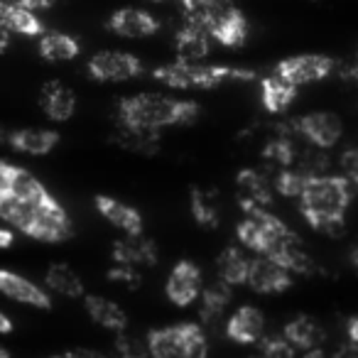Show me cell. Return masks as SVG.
I'll use <instances>...</instances> for the list:
<instances>
[{"mask_svg":"<svg viewBox=\"0 0 358 358\" xmlns=\"http://www.w3.org/2000/svg\"><path fill=\"white\" fill-rule=\"evenodd\" d=\"M150 358H209L204 329L196 322H179L148 331Z\"/></svg>","mask_w":358,"mask_h":358,"instance_id":"4","label":"cell"},{"mask_svg":"<svg viewBox=\"0 0 358 358\" xmlns=\"http://www.w3.org/2000/svg\"><path fill=\"white\" fill-rule=\"evenodd\" d=\"M45 285H47V289L62 294V297H71V299L86 297L81 278L74 273V268L66 263H52L45 273Z\"/></svg>","mask_w":358,"mask_h":358,"instance_id":"31","label":"cell"},{"mask_svg":"<svg viewBox=\"0 0 358 358\" xmlns=\"http://www.w3.org/2000/svg\"><path fill=\"white\" fill-rule=\"evenodd\" d=\"M159 84L169 89H214L231 79H255L253 71L236 69V66H214V64H185V62H172L162 64L152 71Z\"/></svg>","mask_w":358,"mask_h":358,"instance_id":"5","label":"cell"},{"mask_svg":"<svg viewBox=\"0 0 358 358\" xmlns=\"http://www.w3.org/2000/svg\"><path fill=\"white\" fill-rule=\"evenodd\" d=\"M192 216L204 229H216L221 221V194L211 187H192Z\"/></svg>","mask_w":358,"mask_h":358,"instance_id":"28","label":"cell"},{"mask_svg":"<svg viewBox=\"0 0 358 358\" xmlns=\"http://www.w3.org/2000/svg\"><path fill=\"white\" fill-rule=\"evenodd\" d=\"M108 280L115 285H125V287L135 289L140 287V273L138 268H130V265H118L115 263L113 268L108 270Z\"/></svg>","mask_w":358,"mask_h":358,"instance_id":"38","label":"cell"},{"mask_svg":"<svg viewBox=\"0 0 358 358\" xmlns=\"http://www.w3.org/2000/svg\"><path fill=\"white\" fill-rule=\"evenodd\" d=\"M71 234H74V226H71L69 216H66V211L62 209V204L55 196L47 199L45 204H40L35 221H32L30 231H27L30 238L42 241V243H62V241L71 238Z\"/></svg>","mask_w":358,"mask_h":358,"instance_id":"8","label":"cell"},{"mask_svg":"<svg viewBox=\"0 0 358 358\" xmlns=\"http://www.w3.org/2000/svg\"><path fill=\"white\" fill-rule=\"evenodd\" d=\"M96 209L103 216L108 224H113L115 229H120L125 236H140L143 234V216L138 214V209L123 204V201L113 199V196H96Z\"/></svg>","mask_w":358,"mask_h":358,"instance_id":"21","label":"cell"},{"mask_svg":"<svg viewBox=\"0 0 358 358\" xmlns=\"http://www.w3.org/2000/svg\"><path fill=\"white\" fill-rule=\"evenodd\" d=\"M0 27L8 32L25 37H42L45 35V25L32 10L25 8H13V6H0Z\"/></svg>","mask_w":358,"mask_h":358,"instance_id":"30","label":"cell"},{"mask_svg":"<svg viewBox=\"0 0 358 358\" xmlns=\"http://www.w3.org/2000/svg\"><path fill=\"white\" fill-rule=\"evenodd\" d=\"M346 76H348V79H356L358 81V47H356V52H353V62L348 64Z\"/></svg>","mask_w":358,"mask_h":358,"instance_id":"44","label":"cell"},{"mask_svg":"<svg viewBox=\"0 0 358 358\" xmlns=\"http://www.w3.org/2000/svg\"><path fill=\"white\" fill-rule=\"evenodd\" d=\"M294 99H297V86L285 81L282 76L273 74L260 79V101H263V108L268 113H285Z\"/></svg>","mask_w":358,"mask_h":358,"instance_id":"26","label":"cell"},{"mask_svg":"<svg viewBox=\"0 0 358 358\" xmlns=\"http://www.w3.org/2000/svg\"><path fill=\"white\" fill-rule=\"evenodd\" d=\"M6 143L13 150L25 155H47L59 145V133L47 128H22L6 135Z\"/></svg>","mask_w":358,"mask_h":358,"instance_id":"24","label":"cell"},{"mask_svg":"<svg viewBox=\"0 0 358 358\" xmlns=\"http://www.w3.org/2000/svg\"><path fill=\"white\" fill-rule=\"evenodd\" d=\"M250 263L253 260L243 253L241 248L231 245L216 260V273H219V280H224L226 285L236 287V285H248V275H250Z\"/></svg>","mask_w":358,"mask_h":358,"instance_id":"29","label":"cell"},{"mask_svg":"<svg viewBox=\"0 0 358 358\" xmlns=\"http://www.w3.org/2000/svg\"><path fill=\"white\" fill-rule=\"evenodd\" d=\"M164 292H167V299L177 307H189L192 302L201 299V270L199 265H194L192 260H179L172 268L167 278V285H164Z\"/></svg>","mask_w":358,"mask_h":358,"instance_id":"11","label":"cell"},{"mask_svg":"<svg viewBox=\"0 0 358 358\" xmlns=\"http://www.w3.org/2000/svg\"><path fill=\"white\" fill-rule=\"evenodd\" d=\"M248 287L260 294H280L292 287V273L278 260L268 258V255H258L250 263Z\"/></svg>","mask_w":358,"mask_h":358,"instance_id":"13","label":"cell"},{"mask_svg":"<svg viewBox=\"0 0 358 358\" xmlns=\"http://www.w3.org/2000/svg\"><path fill=\"white\" fill-rule=\"evenodd\" d=\"M346 334H348V341L358 343V317H351V319H348Z\"/></svg>","mask_w":358,"mask_h":358,"instance_id":"42","label":"cell"},{"mask_svg":"<svg viewBox=\"0 0 358 358\" xmlns=\"http://www.w3.org/2000/svg\"><path fill=\"white\" fill-rule=\"evenodd\" d=\"M74 356H76V358H108V356H106V353H101V351H91V348H76Z\"/></svg>","mask_w":358,"mask_h":358,"instance_id":"43","label":"cell"},{"mask_svg":"<svg viewBox=\"0 0 358 358\" xmlns=\"http://www.w3.org/2000/svg\"><path fill=\"white\" fill-rule=\"evenodd\" d=\"M81 52V45L66 32H45L40 37V55L47 62H69L76 59Z\"/></svg>","mask_w":358,"mask_h":358,"instance_id":"34","label":"cell"},{"mask_svg":"<svg viewBox=\"0 0 358 358\" xmlns=\"http://www.w3.org/2000/svg\"><path fill=\"white\" fill-rule=\"evenodd\" d=\"M351 204V182L341 174L312 177L299 196V211L314 231L338 238L346 231V214Z\"/></svg>","mask_w":358,"mask_h":358,"instance_id":"1","label":"cell"},{"mask_svg":"<svg viewBox=\"0 0 358 358\" xmlns=\"http://www.w3.org/2000/svg\"><path fill=\"white\" fill-rule=\"evenodd\" d=\"M13 331V322H10V317L8 314H0V334H10Z\"/></svg>","mask_w":358,"mask_h":358,"instance_id":"46","label":"cell"},{"mask_svg":"<svg viewBox=\"0 0 358 358\" xmlns=\"http://www.w3.org/2000/svg\"><path fill=\"white\" fill-rule=\"evenodd\" d=\"M334 358H358V343H353V341L341 343V346L336 348V353H334Z\"/></svg>","mask_w":358,"mask_h":358,"instance_id":"41","label":"cell"},{"mask_svg":"<svg viewBox=\"0 0 358 358\" xmlns=\"http://www.w3.org/2000/svg\"><path fill=\"white\" fill-rule=\"evenodd\" d=\"M185 8V20L194 22L211 40L224 47H241L248 37V20L236 8L234 0H179Z\"/></svg>","mask_w":358,"mask_h":358,"instance_id":"3","label":"cell"},{"mask_svg":"<svg viewBox=\"0 0 358 358\" xmlns=\"http://www.w3.org/2000/svg\"><path fill=\"white\" fill-rule=\"evenodd\" d=\"M258 353L263 358H294L297 348L280 334V336H263V341L258 343Z\"/></svg>","mask_w":358,"mask_h":358,"instance_id":"37","label":"cell"},{"mask_svg":"<svg viewBox=\"0 0 358 358\" xmlns=\"http://www.w3.org/2000/svg\"><path fill=\"white\" fill-rule=\"evenodd\" d=\"M334 59L327 55H297V57H287L275 66V74L282 76L285 81L299 86L304 84H314V81L327 79L334 71Z\"/></svg>","mask_w":358,"mask_h":358,"instance_id":"9","label":"cell"},{"mask_svg":"<svg viewBox=\"0 0 358 358\" xmlns=\"http://www.w3.org/2000/svg\"><path fill=\"white\" fill-rule=\"evenodd\" d=\"M108 30L115 32L118 37H128V40H140V37H150L159 30V22L148 10H138V8H123L115 10L108 17Z\"/></svg>","mask_w":358,"mask_h":358,"instance_id":"17","label":"cell"},{"mask_svg":"<svg viewBox=\"0 0 358 358\" xmlns=\"http://www.w3.org/2000/svg\"><path fill=\"white\" fill-rule=\"evenodd\" d=\"M231 304V285L224 280H216L209 287H204L199 299V319L204 324H214L224 317L226 307Z\"/></svg>","mask_w":358,"mask_h":358,"instance_id":"32","label":"cell"},{"mask_svg":"<svg viewBox=\"0 0 358 358\" xmlns=\"http://www.w3.org/2000/svg\"><path fill=\"white\" fill-rule=\"evenodd\" d=\"M40 106L47 113V118L57 120V123H64L74 115L76 110V96L69 86H64L62 81H47L40 91Z\"/></svg>","mask_w":358,"mask_h":358,"instance_id":"22","label":"cell"},{"mask_svg":"<svg viewBox=\"0 0 358 358\" xmlns=\"http://www.w3.org/2000/svg\"><path fill=\"white\" fill-rule=\"evenodd\" d=\"M37 209H40V204H30V201L15 199L10 194H0V219L10 224L13 229L22 231L25 236L30 231L32 221H35Z\"/></svg>","mask_w":358,"mask_h":358,"instance_id":"33","label":"cell"},{"mask_svg":"<svg viewBox=\"0 0 358 358\" xmlns=\"http://www.w3.org/2000/svg\"><path fill=\"white\" fill-rule=\"evenodd\" d=\"M226 336L236 343H260L265 336V317L258 307H238L226 324Z\"/></svg>","mask_w":358,"mask_h":358,"instance_id":"18","label":"cell"},{"mask_svg":"<svg viewBox=\"0 0 358 358\" xmlns=\"http://www.w3.org/2000/svg\"><path fill=\"white\" fill-rule=\"evenodd\" d=\"M52 358H76V356H74V351H66V353H62V356H52Z\"/></svg>","mask_w":358,"mask_h":358,"instance_id":"48","label":"cell"},{"mask_svg":"<svg viewBox=\"0 0 358 358\" xmlns=\"http://www.w3.org/2000/svg\"><path fill=\"white\" fill-rule=\"evenodd\" d=\"M199 106L194 101H177L162 94H138L118 101V120L133 128L159 130L169 125L194 123Z\"/></svg>","mask_w":358,"mask_h":358,"instance_id":"2","label":"cell"},{"mask_svg":"<svg viewBox=\"0 0 358 358\" xmlns=\"http://www.w3.org/2000/svg\"><path fill=\"white\" fill-rule=\"evenodd\" d=\"M174 47H177V62L201 64V59L209 57V52H211V35L201 30V27H196L194 22L185 20L182 30L174 37Z\"/></svg>","mask_w":358,"mask_h":358,"instance_id":"20","label":"cell"},{"mask_svg":"<svg viewBox=\"0 0 358 358\" xmlns=\"http://www.w3.org/2000/svg\"><path fill=\"white\" fill-rule=\"evenodd\" d=\"M309 179L312 177L304 174L302 169H297V167L282 169V172H278V177H275V189L282 196H294V199H299L304 187L309 185Z\"/></svg>","mask_w":358,"mask_h":358,"instance_id":"35","label":"cell"},{"mask_svg":"<svg viewBox=\"0 0 358 358\" xmlns=\"http://www.w3.org/2000/svg\"><path fill=\"white\" fill-rule=\"evenodd\" d=\"M0 358H10V351H8V348H6V346L0 348Z\"/></svg>","mask_w":358,"mask_h":358,"instance_id":"49","label":"cell"},{"mask_svg":"<svg viewBox=\"0 0 358 358\" xmlns=\"http://www.w3.org/2000/svg\"><path fill=\"white\" fill-rule=\"evenodd\" d=\"M353 260H356V265H358V248H356V255H353Z\"/></svg>","mask_w":358,"mask_h":358,"instance_id":"50","label":"cell"},{"mask_svg":"<svg viewBox=\"0 0 358 358\" xmlns=\"http://www.w3.org/2000/svg\"><path fill=\"white\" fill-rule=\"evenodd\" d=\"M110 258H113V263L130 265V268H152L157 263V245L145 234L123 236L110 248Z\"/></svg>","mask_w":358,"mask_h":358,"instance_id":"16","label":"cell"},{"mask_svg":"<svg viewBox=\"0 0 358 358\" xmlns=\"http://www.w3.org/2000/svg\"><path fill=\"white\" fill-rule=\"evenodd\" d=\"M302 358H327V353H324L322 348H312V351H307Z\"/></svg>","mask_w":358,"mask_h":358,"instance_id":"47","label":"cell"},{"mask_svg":"<svg viewBox=\"0 0 358 358\" xmlns=\"http://www.w3.org/2000/svg\"><path fill=\"white\" fill-rule=\"evenodd\" d=\"M236 192H238V204L245 214L268 209L273 204V189L258 169H241L236 174Z\"/></svg>","mask_w":358,"mask_h":358,"instance_id":"15","label":"cell"},{"mask_svg":"<svg viewBox=\"0 0 358 358\" xmlns=\"http://www.w3.org/2000/svg\"><path fill=\"white\" fill-rule=\"evenodd\" d=\"M89 74L96 81H106V84H118V81H128L143 71V62L130 52L118 50H106L96 52L89 59Z\"/></svg>","mask_w":358,"mask_h":358,"instance_id":"7","label":"cell"},{"mask_svg":"<svg viewBox=\"0 0 358 358\" xmlns=\"http://www.w3.org/2000/svg\"><path fill=\"white\" fill-rule=\"evenodd\" d=\"M84 307H86V312H89L91 322L108 329V331L123 334L125 329H128V314L123 312V307H118V304L110 302V299L99 297V294H86Z\"/></svg>","mask_w":358,"mask_h":358,"instance_id":"25","label":"cell"},{"mask_svg":"<svg viewBox=\"0 0 358 358\" xmlns=\"http://www.w3.org/2000/svg\"><path fill=\"white\" fill-rule=\"evenodd\" d=\"M250 358H263V356H260V353H255V356H250Z\"/></svg>","mask_w":358,"mask_h":358,"instance_id":"51","label":"cell"},{"mask_svg":"<svg viewBox=\"0 0 358 358\" xmlns=\"http://www.w3.org/2000/svg\"><path fill=\"white\" fill-rule=\"evenodd\" d=\"M287 229L289 226L275 214H270L268 209H258L245 214V219L238 224V241L258 255H268Z\"/></svg>","mask_w":358,"mask_h":358,"instance_id":"6","label":"cell"},{"mask_svg":"<svg viewBox=\"0 0 358 358\" xmlns=\"http://www.w3.org/2000/svg\"><path fill=\"white\" fill-rule=\"evenodd\" d=\"M0 289L3 294L20 304H30L37 309H52V297L47 289H42L40 285H35L32 280L22 278V275L13 273V270H3L0 273Z\"/></svg>","mask_w":358,"mask_h":358,"instance_id":"19","label":"cell"},{"mask_svg":"<svg viewBox=\"0 0 358 358\" xmlns=\"http://www.w3.org/2000/svg\"><path fill=\"white\" fill-rule=\"evenodd\" d=\"M292 130H297L299 135H304L314 148L329 150L341 140L343 125L334 113L317 110V113H307V115H302V118L292 120Z\"/></svg>","mask_w":358,"mask_h":358,"instance_id":"12","label":"cell"},{"mask_svg":"<svg viewBox=\"0 0 358 358\" xmlns=\"http://www.w3.org/2000/svg\"><path fill=\"white\" fill-rule=\"evenodd\" d=\"M150 3H162V0H150Z\"/></svg>","mask_w":358,"mask_h":358,"instance_id":"52","label":"cell"},{"mask_svg":"<svg viewBox=\"0 0 358 358\" xmlns=\"http://www.w3.org/2000/svg\"><path fill=\"white\" fill-rule=\"evenodd\" d=\"M282 336L292 343L297 351H312V348H322L324 338H327V331L322 329V324L317 322L309 314H299V317L289 319L282 329Z\"/></svg>","mask_w":358,"mask_h":358,"instance_id":"23","label":"cell"},{"mask_svg":"<svg viewBox=\"0 0 358 358\" xmlns=\"http://www.w3.org/2000/svg\"><path fill=\"white\" fill-rule=\"evenodd\" d=\"M118 148L130 150L138 155H155L159 150V130H145V128H133L118 120V128L110 135Z\"/></svg>","mask_w":358,"mask_h":358,"instance_id":"27","label":"cell"},{"mask_svg":"<svg viewBox=\"0 0 358 358\" xmlns=\"http://www.w3.org/2000/svg\"><path fill=\"white\" fill-rule=\"evenodd\" d=\"M0 194H10L30 204H45L47 199H52L47 187L35 174L10 162H0Z\"/></svg>","mask_w":358,"mask_h":358,"instance_id":"10","label":"cell"},{"mask_svg":"<svg viewBox=\"0 0 358 358\" xmlns=\"http://www.w3.org/2000/svg\"><path fill=\"white\" fill-rule=\"evenodd\" d=\"M13 245V231L0 229V248H10Z\"/></svg>","mask_w":358,"mask_h":358,"instance_id":"45","label":"cell"},{"mask_svg":"<svg viewBox=\"0 0 358 358\" xmlns=\"http://www.w3.org/2000/svg\"><path fill=\"white\" fill-rule=\"evenodd\" d=\"M0 6H13V8H25V10H47L55 6V0H0Z\"/></svg>","mask_w":358,"mask_h":358,"instance_id":"40","label":"cell"},{"mask_svg":"<svg viewBox=\"0 0 358 358\" xmlns=\"http://www.w3.org/2000/svg\"><path fill=\"white\" fill-rule=\"evenodd\" d=\"M115 358H150V346L148 338L140 341L138 336H130V334H118L115 336Z\"/></svg>","mask_w":358,"mask_h":358,"instance_id":"36","label":"cell"},{"mask_svg":"<svg viewBox=\"0 0 358 358\" xmlns=\"http://www.w3.org/2000/svg\"><path fill=\"white\" fill-rule=\"evenodd\" d=\"M268 258L278 260V263L285 265L292 275H314L319 270L317 263L312 260V255L304 248L302 238H299L292 229H287L280 236L278 243H275L273 250L268 253Z\"/></svg>","mask_w":358,"mask_h":358,"instance_id":"14","label":"cell"},{"mask_svg":"<svg viewBox=\"0 0 358 358\" xmlns=\"http://www.w3.org/2000/svg\"><path fill=\"white\" fill-rule=\"evenodd\" d=\"M341 177H346L353 187H358V150H346L338 159Z\"/></svg>","mask_w":358,"mask_h":358,"instance_id":"39","label":"cell"}]
</instances>
